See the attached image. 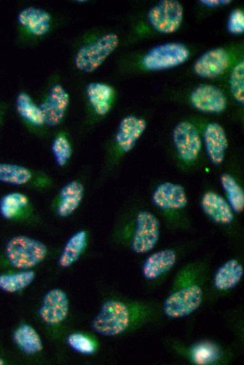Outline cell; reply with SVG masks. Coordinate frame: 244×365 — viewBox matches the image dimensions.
Here are the masks:
<instances>
[{
  "label": "cell",
  "mask_w": 244,
  "mask_h": 365,
  "mask_svg": "<svg viewBox=\"0 0 244 365\" xmlns=\"http://www.w3.org/2000/svg\"><path fill=\"white\" fill-rule=\"evenodd\" d=\"M4 252L11 266L25 270L41 263L48 254V248L43 243L36 239L18 235L7 241Z\"/></svg>",
  "instance_id": "obj_1"
},
{
  "label": "cell",
  "mask_w": 244,
  "mask_h": 365,
  "mask_svg": "<svg viewBox=\"0 0 244 365\" xmlns=\"http://www.w3.org/2000/svg\"><path fill=\"white\" fill-rule=\"evenodd\" d=\"M119 44L118 36L114 32L104 34L79 48L74 63L81 72L95 71L116 50Z\"/></svg>",
  "instance_id": "obj_2"
},
{
  "label": "cell",
  "mask_w": 244,
  "mask_h": 365,
  "mask_svg": "<svg viewBox=\"0 0 244 365\" xmlns=\"http://www.w3.org/2000/svg\"><path fill=\"white\" fill-rule=\"evenodd\" d=\"M130 312L123 303L109 300L105 301L92 321V328L104 336H114L123 333L130 324Z\"/></svg>",
  "instance_id": "obj_3"
},
{
  "label": "cell",
  "mask_w": 244,
  "mask_h": 365,
  "mask_svg": "<svg viewBox=\"0 0 244 365\" xmlns=\"http://www.w3.org/2000/svg\"><path fill=\"white\" fill-rule=\"evenodd\" d=\"M189 55V50L184 44L168 42L151 48L143 56L142 65L149 71L163 70L184 63Z\"/></svg>",
  "instance_id": "obj_4"
},
{
  "label": "cell",
  "mask_w": 244,
  "mask_h": 365,
  "mask_svg": "<svg viewBox=\"0 0 244 365\" xmlns=\"http://www.w3.org/2000/svg\"><path fill=\"white\" fill-rule=\"evenodd\" d=\"M184 15L182 5L177 0H162L149 11L148 20L158 32L170 34L181 26Z\"/></svg>",
  "instance_id": "obj_5"
},
{
  "label": "cell",
  "mask_w": 244,
  "mask_h": 365,
  "mask_svg": "<svg viewBox=\"0 0 244 365\" xmlns=\"http://www.w3.org/2000/svg\"><path fill=\"white\" fill-rule=\"evenodd\" d=\"M202 299L203 291L199 286L192 284L184 287L166 298L163 305L164 313L173 319L188 316L201 305Z\"/></svg>",
  "instance_id": "obj_6"
},
{
  "label": "cell",
  "mask_w": 244,
  "mask_h": 365,
  "mask_svg": "<svg viewBox=\"0 0 244 365\" xmlns=\"http://www.w3.org/2000/svg\"><path fill=\"white\" fill-rule=\"evenodd\" d=\"M159 235L160 223L157 217L148 211H140L132 240L133 251L139 254L150 251L157 244Z\"/></svg>",
  "instance_id": "obj_7"
},
{
  "label": "cell",
  "mask_w": 244,
  "mask_h": 365,
  "mask_svg": "<svg viewBox=\"0 0 244 365\" xmlns=\"http://www.w3.org/2000/svg\"><path fill=\"white\" fill-rule=\"evenodd\" d=\"M172 141L180 159L195 161L201 152L202 140L196 126L188 121L179 122L172 131Z\"/></svg>",
  "instance_id": "obj_8"
},
{
  "label": "cell",
  "mask_w": 244,
  "mask_h": 365,
  "mask_svg": "<svg viewBox=\"0 0 244 365\" xmlns=\"http://www.w3.org/2000/svg\"><path fill=\"white\" fill-rule=\"evenodd\" d=\"M69 95L60 84L53 85L46 98L39 105L45 124L56 126L64 119L69 104Z\"/></svg>",
  "instance_id": "obj_9"
},
{
  "label": "cell",
  "mask_w": 244,
  "mask_h": 365,
  "mask_svg": "<svg viewBox=\"0 0 244 365\" xmlns=\"http://www.w3.org/2000/svg\"><path fill=\"white\" fill-rule=\"evenodd\" d=\"M69 305V300L65 291L60 288L51 289L43 298L39 315L41 321L47 325H57L67 318Z\"/></svg>",
  "instance_id": "obj_10"
},
{
  "label": "cell",
  "mask_w": 244,
  "mask_h": 365,
  "mask_svg": "<svg viewBox=\"0 0 244 365\" xmlns=\"http://www.w3.org/2000/svg\"><path fill=\"white\" fill-rule=\"evenodd\" d=\"M191 105L198 110L207 113H219L226 107V98L217 87L202 84L196 87L190 95Z\"/></svg>",
  "instance_id": "obj_11"
},
{
  "label": "cell",
  "mask_w": 244,
  "mask_h": 365,
  "mask_svg": "<svg viewBox=\"0 0 244 365\" xmlns=\"http://www.w3.org/2000/svg\"><path fill=\"white\" fill-rule=\"evenodd\" d=\"M230 58L222 48H215L203 53L195 62L194 72L203 78H215L222 74L229 66Z\"/></svg>",
  "instance_id": "obj_12"
},
{
  "label": "cell",
  "mask_w": 244,
  "mask_h": 365,
  "mask_svg": "<svg viewBox=\"0 0 244 365\" xmlns=\"http://www.w3.org/2000/svg\"><path fill=\"white\" fill-rule=\"evenodd\" d=\"M147 128L144 119L128 114L120 121L115 134V142L123 152H128L133 149Z\"/></svg>",
  "instance_id": "obj_13"
},
{
  "label": "cell",
  "mask_w": 244,
  "mask_h": 365,
  "mask_svg": "<svg viewBox=\"0 0 244 365\" xmlns=\"http://www.w3.org/2000/svg\"><path fill=\"white\" fill-rule=\"evenodd\" d=\"M154 204L163 210H178L187 204V196L183 186L172 182L159 184L152 194Z\"/></svg>",
  "instance_id": "obj_14"
},
{
  "label": "cell",
  "mask_w": 244,
  "mask_h": 365,
  "mask_svg": "<svg viewBox=\"0 0 244 365\" xmlns=\"http://www.w3.org/2000/svg\"><path fill=\"white\" fill-rule=\"evenodd\" d=\"M205 150L210 161L219 165L224 159L228 147V139L224 128L219 124H208L203 131Z\"/></svg>",
  "instance_id": "obj_15"
},
{
  "label": "cell",
  "mask_w": 244,
  "mask_h": 365,
  "mask_svg": "<svg viewBox=\"0 0 244 365\" xmlns=\"http://www.w3.org/2000/svg\"><path fill=\"white\" fill-rule=\"evenodd\" d=\"M17 20L30 34L41 36L50 30L51 16L43 8L28 6L20 11Z\"/></svg>",
  "instance_id": "obj_16"
},
{
  "label": "cell",
  "mask_w": 244,
  "mask_h": 365,
  "mask_svg": "<svg viewBox=\"0 0 244 365\" xmlns=\"http://www.w3.org/2000/svg\"><path fill=\"white\" fill-rule=\"evenodd\" d=\"M201 203L203 212L215 223L227 225L233 221L234 214L231 207L219 194L207 192L203 195Z\"/></svg>",
  "instance_id": "obj_17"
},
{
  "label": "cell",
  "mask_w": 244,
  "mask_h": 365,
  "mask_svg": "<svg viewBox=\"0 0 244 365\" xmlns=\"http://www.w3.org/2000/svg\"><path fill=\"white\" fill-rule=\"evenodd\" d=\"M84 196V187L78 180L65 184L59 191L57 213L65 218L72 214L79 206Z\"/></svg>",
  "instance_id": "obj_18"
},
{
  "label": "cell",
  "mask_w": 244,
  "mask_h": 365,
  "mask_svg": "<svg viewBox=\"0 0 244 365\" xmlns=\"http://www.w3.org/2000/svg\"><path fill=\"white\" fill-rule=\"evenodd\" d=\"M177 254L172 249L158 251L149 255L142 265L143 276L149 280L157 279L175 264Z\"/></svg>",
  "instance_id": "obj_19"
},
{
  "label": "cell",
  "mask_w": 244,
  "mask_h": 365,
  "mask_svg": "<svg viewBox=\"0 0 244 365\" xmlns=\"http://www.w3.org/2000/svg\"><path fill=\"white\" fill-rule=\"evenodd\" d=\"M87 99L95 113L100 116L107 114L111 106L113 88L108 84L93 81L86 87Z\"/></svg>",
  "instance_id": "obj_20"
},
{
  "label": "cell",
  "mask_w": 244,
  "mask_h": 365,
  "mask_svg": "<svg viewBox=\"0 0 244 365\" xmlns=\"http://www.w3.org/2000/svg\"><path fill=\"white\" fill-rule=\"evenodd\" d=\"M243 267L236 259L225 262L217 270L213 284L217 290L227 291L234 288L241 280Z\"/></svg>",
  "instance_id": "obj_21"
},
{
  "label": "cell",
  "mask_w": 244,
  "mask_h": 365,
  "mask_svg": "<svg viewBox=\"0 0 244 365\" xmlns=\"http://www.w3.org/2000/svg\"><path fill=\"white\" fill-rule=\"evenodd\" d=\"M87 244V233L79 230L74 233L66 241L58 258V265L67 268L75 263L84 251Z\"/></svg>",
  "instance_id": "obj_22"
},
{
  "label": "cell",
  "mask_w": 244,
  "mask_h": 365,
  "mask_svg": "<svg viewBox=\"0 0 244 365\" xmlns=\"http://www.w3.org/2000/svg\"><path fill=\"white\" fill-rule=\"evenodd\" d=\"M13 340L17 346L27 354H34L43 350V343L39 335L28 324H22L15 330Z\"/></svg>",
  "instance_id": "obj_23"
},
{
  "label": "cell",
  "mask_w": 244,
  "mask_h": 365,
  "mask_svg": "<svg viewBox=\"0 0 244 365\" xmlns=\"http://www.w3.org/2000/svg\"><path fill=\"white\" fill-rule=\"evenodd\" d=\"M18 114L27 122L34 126L45 124L44 117L39 105H37L26 92H20L15 99Z\"/></svg>",
  "instance_id": "obj_24"
},
{
  "label": "cell",
  "mask_w": 244,
  "mask_h": 365,
  "mask_svg": "<svg viewBox=\"0 0 244 365\" xmlns=\"http://www.w3.org/2000/svg\"><path fill=\"white\" fill-rule=\"evenodd\" d=\"M32 178L31 171L24 166L0 162V182L20 186L28 183Z\"/></svg>",
  "instance_id": "obj_25"
},
{
  "label": "cell",
  "mask_w": 244,
  "mask_h": 365,
  "mask_svg": "<svg viewBox=\"0 0 244 365\" xmlns=\"http://www.w3.org/2000/svg\"><path fill=\"white\" fill-rule=\"evenodd\" d=\"M28 197L22 192H11L0 199V215L6 220H12L29 204Z\"/></svg>",
  "instance_id": "obj_26"
},
{
  "label": "cell",
  "mask_w": 244,
  "mask_h": 365,
  "mask_svg": "<svg viewBox=\"0 0 244 365\" xmlns=\"http://www.w3.org/2000/svg\"><path fill=\"white\" fill-rule=\"evenodd\" d=\"M35 273L29 270L0 274V289L8 293L20 291L32 284Z\"/></svg>",
  "instance_id": "obj_27"
},
{
  "label": "cell",
  "mask_w": 244,
  "mask_h": 365,
  "mask_svg": "<svg viewBox=\"0 0 244 365\" xmlns=\"http://www.w3.org/2000/svg\"><path fill=\"white\" fill-rule=\"evenodd\" d=\"M219 180L233 211L242 212L244 209V192L241 187L236 179L228 173L222 174Z\"/></svg>",
  "instance_id": "obj_28"
},
{
  "label": "cell",
  "mask_w": 244,
  "mask_h": 365,
  "mask_svg": "<svg viewBox=\"0 0 244 365\" xmlns=\"http://www.w3.org/2000/svg\"><path fill=\"white\" fill-rule=\"evenodd\" d=\"M51 152L58 166L63 167L67 164L72 154V148L65 135L59 134L53 139Z\"/></svg>",
  "instance_id": "obj_29"
},
{
  "label": "cell",
  "mask_w": 244,
  "mask_h": 365,
  "mask_svg": "<svg viewBox=\"0 0 244 365\" xmlns=\"http://www.w3.org/2000/svg\"><path fill=\"white\" fill-rule=\"evenodd\" d=\"M229 88L233 98L244 103V61L238 62L233 68L229 77Z\"/></svg>",
  "instance_id": "obj_30"
},
{
  "label": "cell",
  "mask_w": 244,
  "mask_h": 365,
  "mask_svg": "<svg viewBox=\"0 0 244 365\" xmlns=\"http://www.w3.org/2000/svg\"><path fill=\"white\" fill-rule=\"evenodd\" d=\"M67 342L72 349L81 354H90L95 351L93 342L81 333H74L69 334Z\"/></svg>",
  "instance_id": "obj_31"
},
{
  "label": "cell",
  "mask_w": 244,
  "mask_h": 365,
  "mask_svg": "<svg viewBox=\"0 0 244 365\" xmlns=\"http://www.w3.org/2000/svg\"><path fill=\"white\" fill-rule=\"evenodd\" d=\"M228 31L233 34H241L244 31V14L240 8L233 10L227 22Z\"/></svg>",
  "instance_id": "obj_32"
},
{
  "label": "cell",
  "mask_w": 244,
  "mask_h": 365,
  "mask_svg": "<svg viewBox=\"0 0 244 365\" xmlns=\"http://www.w3.org/2000/svg\"><path fill=\"white\" fill-rule=\"evenodd\" d=\"M202 4L207 6L208 7H215L219 6L221 4H228L231 1H224V0H201L200 1Z\"/></svg>",
  "instance_id": "obj_33"
},
{
  "label": "cell",
  "mask_w": 244,
  "mask_h": 365,
  "mask_svg": "<svg viewBox=\"0 0 244 365\" xmlns=\"http://www.w3.org/2000/svg\"><path fill=\"white\" fill-rule=\"evenodd\" d=\"M4 364V359L0 357V365H3Z\"/></svg>",
  "instance_id": "obj_34"
}]
</instances>
